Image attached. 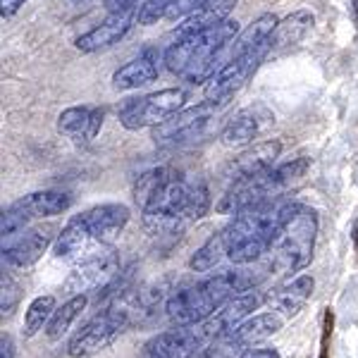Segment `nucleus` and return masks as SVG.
I'll return each mask as SVG.
<instances>
[{
  "label": "nucleus",
  "mask_w": 358,
  "mask_h": 358,
  "mask_svg": "<svg viewBox=\"0 0 358 358\" xmlns=\"http://www.w3.org/2000/svg\"><path fill=\"white\" fill-rule=\"evenodd\" d=\"M134 199L151 234H179L210 210V189L172 167H153L136 179Z\"/></svg>",
  "instance_id": "obj_1"
},
{
  "label": "nucleus",
  "mask_w": 358,
  "mask_h": 358,
  "mask_svg": "<svg viewBox=\"0 0 358 358\" xmlns=\"http://www.w3.org/2000/svg\"><path fill=\"white\" fill-rule=\"evenodd\" d=\"M265 270H253L246 265H236L232 270H222L196 285L182 287L165 299V315L175 325H196L222 308L229 299L239 294L253 292L265 280Z\"/></svg>",
  "instance_id": "obj_2"
},
{
  "label": "nucleus",
  "mask_w": 358,
  "mask_h": 358,
  "mask_svg": "<svg viewBox=\"0 0 358 358\" xmlns=\"http://www.w3.org/2000/svg\"><path fill=\"white\" fill-rule=\"evenodd\" d=\"M294 206H296L294 201L277 196V199L236 213L234 220L220 229L224 246H227V261H232L234 265H251L268 256L282 222Z\"/></svg>",
  "instance_id": "obj_3"
},
{
  "label": "nucleus",
  "mask_w": 358,
  "mask_h": 358,
  "mask_svg": "<svg viewBox=\"0 0 358 358\" xmlns=\"http://www.w3.org/2000/svg\"><path fill=\"white\" fill-rule=\"evenodd\" d=\"M239 36V22L227 20L206 31L177 36L165 50V67L189 84H203L217 72L220 57L229 43Z\"/></svg>",
  "instance_id": "obj_4"
},
{
  "label": "nucleus",
  "mask_w": 358,
  "mask_h": 358,
  "mask_svg": "<svg viewBox=\"0 0 358 358\" xmlns=\"http://www.w3.org/2000/svg\"><path fill=\"white\" fill-rule=\"evenodd\" d=\"M317 236V213L313 208L296 203L285 217L273 246L268 251L270 268L277 273H296L313 261Z\"/></svg>",
  "instance_id": "obj_5"
},
{
  "label": "nucleus",
  "mask_w": 358,
  "mask_h": 358,
  "mask_svg": "<svg viewBox=\"0 0 358 358\" xmlns=\"http://www.w3.org/2000/svg\"><path fill=\"white\" fill-rule=\"evenodd\" d=\"M184 101H187L184 89H163L148 96L127 98V101H122V106L117 108L120 124L129 131L158 127L165 120H170L175 113L182 110Z\"/></svg>",
  "instance_id": "obj_6"
},
{
  "label": "nucleus",
  "mask_w": 358,
  "mask_h": 358,
  "mask_svg": "<svg viewBox=\"0 0 358 358\" xmlns=\"http://www.w3.org/2000/svg\"><path fill=\"white\" fill-rule=\"evenodd\" d=\"M131 327L129 315L120 308L117 303H110L108 308H103L101 313L91 317L82 330L74 332V337L67 344V354L72 358H86L94 356L98 351L108 349L115 339L122 332Z\"/></svg>",
  "instance_id": "obj_7"
},
{
  "label": "nucleus",
  "mask_w": 358,
  "mask_h": 358,
  "mask_svg": "<svg viewBox=\"0 0 358 358\" xmlns=\"http://www.w3.org/2000/svg\"><path fill=\"white\" fill-rule=\"evenodd\" d=\"M282 325H285V315H280L277 310L248 315L246 320L239 322L232 332H227L213 346H208L199 358H203V356L224 358V356H232V354H241V351L251 349V346L261 344L265 339L273 337V334H277L282 330Z\"/></svg>",
  "instance_id": "obj_8"
},
{
  "label": "nucleus",
  "mask_w": 358,
  "mask_h": 358,
  "mask_svg": "<svg viewBox=\"0 0 358 358\" xmlns=\"http://www.w3.org/2000/svg\"><path fill=\"white\" fill-rule=\"evenodd\" d=\"M268 53H270V48L234 53V57H229V60L208 79L206 101L213 103V106H222L229 98H234V94H239V91L244 89V84L256 74L258 65L265 60Z\"/></svg>",
  "instance_id": "obj_9"
},
{
  "label": "nucleus",
  "mask_w": 358,
  "mask_h": 358,
  "mask_svg": "<svg viewBox=\"0 0 358 358\" xmlns=\"http://www.w3.org/2000/svg\"><path fill=\"white\" fill-rule=\"evenodd\" d=\"M213 110H215V106L208 101L201 106L187 108V110H179L163 124L153 127L151 138L158 146H179V143L194 141L206 131L208 122L213 120Z\"/></svg>",
  "instance_id": "obj_10"
},
{
  "label": "nucleus",
  "mask_w": 358,
  "mask_h": 358,
  "mask_svg": "<svg viewBox=\"0 0 358 358\" xmlns=\"http://www.w3.org/2000/svg\"><path fill=\"white\" fill-rule=\"evenodd\" d=\"M122 265H120V256L108 248V251L94 253V256L84 258L77 268L69 273L65 280V292L74 294H89L96 289H103L108 282H113L120 275Z\"/></svg>",
  "instance_id": "obj_11"
},
{
  "label": "nucleus",
  "mask_w": 358,
  "mask_h": 358,
  "mask_svg": "<svg viewBox=\"0 0 358 358\" xmlns=\"http://www.w3.org/2000/svg\"><path fill=\"white\" fill-rule=\"evenodd\" d=\"M280 194L282 192L275 187L273 177H270V170L256 177L232 179V187H229L222 199L217 201L215 210L220 213V215H236V213L246 210V208H253L258 203H265V201H270V199H277Z\"/></svg>",
  "instance_id": "obj_12"
},
{
  "label": "nucleus",
  "mask_w": 358,
  "mask_h": 358,
  "mask_svg": "<svg viewBox=\"0 0 358 358\" xmlns=\"http://www.w3.org/2000/svg\"><path fill=\"white\" fill-rule=\"evenodd\" d=\"M261 301L263 299L256 289L239 294V296L229 299L222 308H217L210 317H206L203 322H196V330H199L206 346H213L220 337H224L227 332H232L239 322H244L246 317L261 306Z\"/></svg>",
  "instance_id": "obj_13"
},
{
  "label": "nucleus",
  "mask_w": 358,
  "mask_h": 358,
  "mask_svg": "<svg viewBox=\"0 0 358 358\" xmlns=\"http://www.w3.org/2000/svg\"><path fill=\"white\" fill-rule=\"evenodd\" d=\"M208 349L196 325H175V330L155 334L143 346L146 358H199Z\"/></svg>",
  "instance_id": "obj_14"
},
{
  "label": "nucleus",
  "mask_w": 358,
  "mask_h": 358,
  "mask_svg": "<svg viewBox=\"0 0 358 358\" xmlns=\"http://www.w3.org/2000/svg\"><path fill=\"white\" fill-rule=\"evenodd\" d=\"M136 17V10H124V13H108L106 20L74 41L79 53H98V50L113 48L127 36L131 29V22Z\"/></svg>",
  "instance_id": "obj_15"
},
{
  "label": "nucleus",
  "mask_w": 358,
  "mask_h": 358,
  "mask_svg": "<svg viewBox=\"0 0 358 358\" xmlns=\"http://www.w3.org/2000/svg\"><path fill=\"white\" fill-rule=\"evenodd\" d=\"M270 122H273V115L265 110L263 106H248L236 113L234 117H229V122L224 124L222 143L232 148L248 146V143H253V138L263 134Z\"/></svg>",
  "instance_id": "obj_16"
},
{
  "label": "nucleus",
  "mask_w": 358,
  "mask_h": 358,
  "mask_svg": "<svg viewBox=\"0 0 358 358\" xmlns=\"http://www.w3.org/2000/svg\"><path fill=\"white\" fill-rule=\"evenodd\" d=\"M53 227H31L24 229L20 239H15L10 246H3V263L13 268H31L41 261V256L53 244Z\"/></svg>",
  "instance_id": "obj_17"
},
{
  "label": "nucleus",
  "mask_w": 358,
  "mask_h": 358,
  "mask_svg": "<svg viewBox=\"0 0 358 358\" xmlns=\"http://www.w3.org/2000/svg\"><path fill=\"white\" fill-rule=\"evenodd\" d=\"M282 153V143L277 138H268V141L253 143L246 151L234 155L227 165V177L229 179H241V177H256L268 172L270 167L277 163Z\"/></svg>",
  "instance_id": "obj_18"
},
{
  "label": "nucleus",
  "mask_w": 358,
  "mask_h": 358,
  "mask_svg": "<svg viewBox=\"0 0 358 358\" xmlns=\"http://www.w3.org/2000/svg\"><path fill=\"white\" fill-rule=\"evenodd\" d=\"M160 62H165V55H160L158 48H143L134 60L122 65L113 74V84L120 91L141 89L155 82L160 74Z\"/></svg>",
  "instance_id": "obj_19"
},
{
  "label": "nucleus",
  "mask_w": 358,
  "mask_h": 358,
  "mask_svg": "<svg viewBox=\"0 0 358 358\" xmlns=\"http://www.w3.org/2000/svg\"><path fill=\"white\" fill-rule=\"evenodd\" d=\"M86 224L91 229V236L94 241H101V244H113L122 229L129 224V208L122 206V203H101V206H94L89 210L82 213Z\"/></svg>",
  "instance_id": "obj_20"
},
{
  "label": "nucleus",
  "mask_w": 358,
  "mask_h": 358,
  "mask_svg": "<svg viewBox=\"0 0 358 358\" xmlns=\"http://www.w3.org/2000/svg\"><path fill=\"white\" fill-rule=\"evenodd\" d=\"M106 120L103 108H89V106H74L60 113L57 117V131L74 141H94Z\"/></svg>",
  "instance_id": "obj_21"
},
{
  "label": "nucleus",
  "mask_w": 358,
  "mask_h": 358,
  "mask_svg": "<svg viewBox=\"0 0 358 358\" xmlns=\"http://www.w3.org/2000/svg\"><path fill=\"white\" fill-rule=\"evenodd\" d=\"M315 289V280L310 275H299L289 280L287 285L277 287V289L268 296L270 308L277 310L280 315L292 317L308 303L310 294Z\"/></svg>",
  "instance_id": "obj_22"
},
{
  "label": "nucleus",
  "mask_w": 358,
  "mask_h": 358,
  "mask_svg": "<svg viewBox=\"0 0 358 358\" xmlns=\"http://www.w3.org/2000/svg\"><path fill=\"white\" fill-rule=\"evenodd\" d=\"M236 0H203L194 13H189L177 27V36H187V34L206 31L222 22L229 20V13L234 10Z\"/></svg>",
  "instance_id": "obj_23"
},
{
  "label": "nucleus",
  "mask_w": 358,
  "mask_h": 358,
  "mask_svg": "<svg viewBox=\"0 0 358 358\" xmlns=\"http://www.w3.org/2000/svg\"><path fill=\"white\" fill-rule=\"evenodd\" d=\"M315 24V15L310 10H296V13L287 15L285 20H280L273 38H270V50H287L292 45L301 43L308 31Z\"/></svg>",
  "instance_id": "obj_24"
},
{
  "label": "nucleus",
  "mask_w": 358,
  "mask_h": 358,
  "mask_svg": "<svg viewBox=\"0 0 358 358\" xmlns=\"http://www.w3.org/2000/svg\"><path fill=\"white\" fill-rule=\"evenodd\" d=\"M22 213L29 217V220H36V217H53L65 213L69 206H72V196L65 192H36L29 194L22 201L15 203Z\"/></svg>",
  "instance_id": "obj_25"
},
{
  "label": "nucleus",
  "mask_w": 358,
  "mask_h": 358,
  "mask_svg": "<svg viewBox=\"0 0 358 358\" xmlns=\"http://www.w3.org/2000/svg\"><path fill=\"white\" fill-rule=\"evenodd\" d=\"M91 239H94V236H91V229H89V224H86L84 215H74L72 220L60 229V234L55 236L53 256L57 258L77 256V253L84 251Z\"/></svg>",
  "instance_id": "obj_26"
},
{
  "label": "nucleus",
  "mask_w": 358,
  "mask_h": 358,
  "mask_svg": "<svg viewBox=\"0 0 358 358\" xmlns=\"http://www.w3.org/2000/svg\"><path fill=\"white\" fill-rule=\"evenodd\" d=\"M277 24H280V20H277V15H273V13H265L261 17H256V20H253L246 29H241L239 36L234 38L236 53L270 48V38H273Z\"/></svg>",
  "instance_id": "obj_27"
},
{
  "label": "nucleus",
  "mask_w": 358,
  "mask_h": 358,
  "mask_svg": "<svg viewBox=\"0 0 358 358\" xmlns=\"http://www.w3.org/2000/svg\"><path fill=\"white\" fill-rule=\"evenodd\" d=\"M86 306H89V296L86 294H74L60 308H55V313L50 315L48 325H45V334H48L50 342H57V339H62V334H67L72 322L84 313Z\"/></svg>",
  "instance_id": "obj_28"
},
{
  "label": "nucleus",
  "mask_w": 358,
  "mask_h": 358,
  "mask_svg": "<svg viewBox=\"0 0 358 358\" xmlns=\"http://www.w3.org/2000/svg\"><path fill=\"white\" fill-rule=\"evenodd\" d=\"M224 258H227L224 236H222V232H215L206 244H201V248H196L192 261H189V268H192L194 273H210V270L217 268Z\"/></svg>",
  "instance_id": "obj_29"
},
{
  "label": "nucleus",
  "mask_w": 358,
  "mask_h": 358,
  "mask_svg": "<svg viewBox=\"0 0 358 358\" xmlns=\"http://www.w3.org/2000/svg\"><path fill=\"white\" fill-rule=\"evenodd\" d=\"M55 296L53 294H45V296H36L29 303L24 313V337H34L38 330H43L48 325L50 315L55 313Z\"/></svg>",
  "instance_id": "obj_30"
},
{
  "label": "nucleus",
  "mask_w": 358,
  "mask_h": 358,
  "mask_svg": "<svg viewBox=\"0 0 358 358\" xmlns=\"http://www.w3.org/2000/svg\"><path fill=\"white\" fill-rule=\"evenodd\" d=\"M310 167V160L308 158H294V160H287V163H280V165H273L270 167V177H273L275 187L280 192H285L287 187H292L294 182H299Z\"/></svg>",
  "instance_id": "obj_31"
},
{
  "label": "nucleus",
  "mask_w": 358,
  "mask_h": 358,
  "mask_svg": "<svg viewBox=\"0 0 358 358\" xmlns=\"http://www.w3.org/2000/svg\"><path fill=\"white\" fill-rule=\"evenodd\" d=\"M22 299V287L15 282V277L3 270V277H0V313L3 317H10L15 313V308L20 306Z\"/></svg>",
  "instance_id": "obj_32"
},
{
  "label": "nucleus",
  "mask_w": 358,
  "mask_h": 358,
  "mask_svg": "<svg viewBox=\"0 0 358 358\" xmlns=\"http://www.w3.org/2000/svg\"><path fill=\"white\" fill-rule=\"evenodd\" d=\"M172 3L175 0H143V3H138V10H136V20L138 24L148 27V24H155L158 20H163L170 13Z\"/></svg>",
  "instance_id": "obj_33"
},
{
  "label": "nucleus",
  "mask_w": 358,
  "mask_h": 358,
  "mask_svg": "<svg viewBox=\"0 0 358 358\" xmlns=\"http://www.w3.org/2000/svg\"><path fill=\"white\" fill-rule=\"evenodd\" d=\"M201 3H203V0H175L170 13H167V20H184V17L189 13H194Z\"/></svg>",
  "instance_id": "obj_34"
},
{
  "label": "nucleus",
  "mask_w": 358,
  "mask_h": 358,
  "mask_svg": "<svg viewBox=\"0 0 358 358\" xmlns=\"http://www.w3.org/2000/svg\"><path fill=\"white\" fill-rule=\"evenodd\" d=\"M330 334H332V313L327 310L325 317H322V339H320V356L317 358H330L327 356V344H330Z\"/></svg>",
  "instance_id": "obj_35"
},
{
  "label": "nucleus",
  "mask_w": 358,
  "mask_h": 358,
  "mask_svg": "<svg viewBox=\"0 0 358 358\" xmlns=\"http://www.w3.org/2000/svg\"><path fill=\"white\" fill-rule=\"evenodd\" d=\"M236 358H282V356L277 349H256V346H251V349L241 351Z\"/></svg>",
  "instance_id": "obj_36"
},
{
  "label": "nucleus",
  "mask_w": 358,
  "mask_h": 358,
  "mask_svg": "<svg viewBox=\"0 0 358 358\" xmlns=\"http://www.w3.org/2000/svg\"><path fill=\"white\" fill-rule=\"evenodd\" d=\"M138 0H106L108 13H124V10H136Z\"/></svg>",
  "instance_id": "obj_37"
},
{
  "label": "nucleus",
  "mask_w": 358,
  "mask_h": 358,
  "mask_svg": "<svg viewBox=\"0 0 358 358\" xmlns=\"http://www.w3.org/2000/svg\"><path fill=\"white\" fill-rule=\"evenodd\" d=\"M27 0H0V17H13V15H17V10L24 5Z\"/></svg>",
  "instance_id": "obj_38"
},
{
  "label": "nucleus",
  "mask_w": 358,
  "mask_h": 358,
  "mask_svg": "<svg viewBox=\"0 0 358 358\" xmlns=\"http://www.w3.org/2000/svg\"><path fill=\"white\" fill-rule=\"evenodd\" d=\"M0 358H17V349H15V342L10 334H3V337H0Z\"/></svg>",
  "instance_id": "obj_39"
},
{
  "label": "nucleus",
  "mask_w": 358,
  "mask_h": 358,
  "mask_svg": "<svg viewBox=\"0 0 358 358\" xmlns=\"http://www.w3.org/2000/svg\"><path fill=\"white\" fill-rule=\"evenodd\" d=\"M349 13H351V20H354L358 27V0H349Z\"/></svg>",
  "instance_id": "obj_40"
},
{
  "label": "nucleus",
  "mask_w": 358,
  "mask_h": 358,
  "mask_svg": "<svg viewBox=\"0 0 358 358\" xmlns=\"http://www.w3.org/2000/svg\"><path fill=\"white\" fill-rule=\"evenodd\" d=\"M354 244H356V248H358V220L354 222Z\"/></svg>",
  "instance_id": "obj_41"
}]
</instances>
